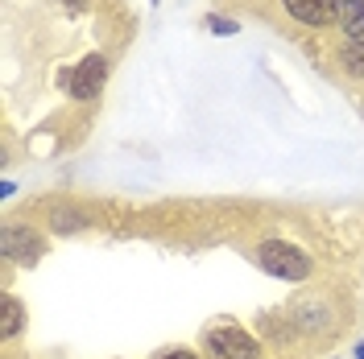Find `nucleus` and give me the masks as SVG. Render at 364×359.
<instances>
[{
	"instance_id": "7ed1b4c3",
	"label": "nucleus",
	"mask_w": 364,
	"mask_h": 359,
	"mask_svg": "<svg viewBox=\"0 0 364 359\" xmlns=\"http://www.w3.org/2000/svg\"><path fill=\"white\" fill-rule=\"evenodd\" d=\"M104 79H108V58L91 54V58H83V62L75 67V74H70V95L87 104V99H95V95L104 91Z\"/></svg>"
},
{
	"instance_id": "20e7f679",
	"label": "nucleus",
	"mask_w": 364,
	"mask_h": 359,
	"mask_svg": "<svg viewBox=\"0 0 364 359\" xmlns=\"http://www.w3.org/2000/svg\"><path fill=\"white\" fill-rule=\"evenodd\" d=\"M282 9L302 25H327L340 17V0H282Z\"/></svg>"
},
{
	"instance_id": "0eeeda50",
	"label": "nucleus",
	"mask_w": 364,
	"mask_h": 359,
	"mask_svg": "<svg viewBox=\"0 0 364 359\" xmlns=\"http://www.w3.org/2000/svg\"><path fill=\"white\" fill-rule=\"evenodd\" d=\"M340 62H343L348 74L364 79V38H348V45L340 50Z\"/></svg>"
},
{
	"instance_id": "6e6552de",
	"label": "nucleus",
	"mask_w": 364,
	"mask_h": 359,
	"mask_svg": "<svg viewBox=\"0 0 364 359\" xmlns=\"http://www.w3.org/2000/svg\"><path fill=\"white\" fill-rule=\"evenodd\" d=\"M154 359H207V355L195 351V347H170V351H158Z\"/></svg>"
},
{
	"instance_id": "f03ea898",
	"label": "nucleus",
	"mask_w": 364,
	"mask_h": 359,
	"mask_svg": "<svg viewBox=\"0 0 364 359\" xmlns=\"http://www.w3.org/2000/svg\"><path fill=\"white\" fill-rule=\"evenodd\" d=\"M257 265L269 272V277H282V281H302L311 277V256L302 248L286 244V240H261L257 244Z\"/></svg>"
},
{
	"instance_id": "1a4fd4ad",
	"label": "nucleus",
	"mask_w": 364,
	"mask_h": 359,
	"mask_svg": "<svg viewBox=\"0 0 364 359\" xmlns=\"http://www.w3.org/2000/svg\"><path fill=\"white\" fill-rule=\"evenodd\" d=\"M207 25H211V33H236V25L224 21V17H207Z\"/></svg>"
},
{
	"instance_id": "423d86ee",
	"label": "nucleus",
	"mask_w": 364,
	"mask_h": 359,
	"mask_svg": "<svg viewBox=\"0 0 364 359\" xmlns=\"http://www.w3.org/2000/svg\"><path fill=\"white\" fill-rule=\"evenodd\" d=\"M340 29L348 38H364V0H340Z\"/></svg>"
},
{
	"instance_id": "39448f33",
	"label": "nucleus",
	"mask_w": 364,
	"mask_h": 359,
	"mask_svg": "<svg viewBox=\"0 0 364 359\" xmlns=\"http://www.w3.org/2000/svg\"><path fill=\"white\" fill-rule=\"evenodd\" d=\"M25 326V306L13 297V293H4V302H0V335L4 338H17Z\"/></svg>"
},
{
	"instance_id": "f257e3e1",
	"label": "nucleus",
	"mask_w": 364,
	"mask_h": 359,
	"mask_svg": "<svg viewBox=\"0 0 364 359\" xmlns=\"http://www.w3.org/2000/svg\"><path fill=\"white\" fill-rule=\"evenodd\" d=\"M203 355L207 359H265L261 343L236 326V322H211L203 331Z\"/></svg>"
},
{
	"instance_id": "9d476101",
	"label": "nucleus",
	"mask_w": 364,
	"mask_h": 359,
	"mask_svg": "<svg viewBox=\"0 0 364 359\" xmlns=\"http://www.w3.org/2000/svg\"><path fill=\"white\" fill-rule=\"evenodd\" d=\"M356 359H364V343H360V347H356Z\"/></svg>"
}]
</instances>
